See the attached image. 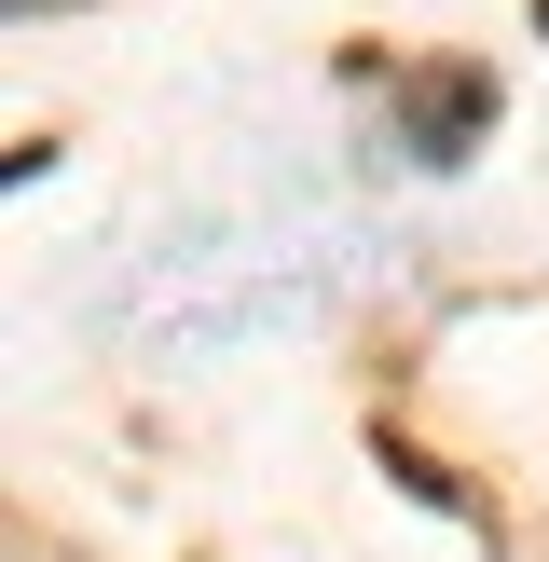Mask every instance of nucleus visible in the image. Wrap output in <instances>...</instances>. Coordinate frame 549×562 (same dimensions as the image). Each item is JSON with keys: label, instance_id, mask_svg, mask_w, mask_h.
<instances>
[{"label": "nucleus", "instance_id": "nucleus-1", "mask_svg": "<svg viewBox=\"0 0 549 562\" xmlns=\"http://www.w3.org/2000/svg\"><path fill=\"white\" fill-rule=\"evenodd\" d=\"M481 137H494V69L439 55V69L399 82V151H412V165H467Z\"/></svg>", "mask_w": 549, "mask_h": 562}, {"label": "nucleus", "instance_id": "nucleus-2", "mask_svg": "<svg viewBox=\"0 0 549 562\" xmlns=\"http://www.w3.org/2000/svg\"><path fill=\"white\" fill-rule=\"evenodd\" d=\"M14 14H27V27H42V14H82V0H14Z\"/></svg>", "mask_w": 549, "mask_h": 562}, {"label": "nucleus", "instance_id": "nucleus-3", "mask_svg": "<svg viewBox=\"0 0 549 562\" xmlns=\"http://www.w3.org/2000/svg\"><path fill=\"white\" fill-rule=\"evenodd\" d=\"M536 42H549V0H536Z\"/></svg>", "mask_w": 549, "mask_h": 562}]
</instances>
